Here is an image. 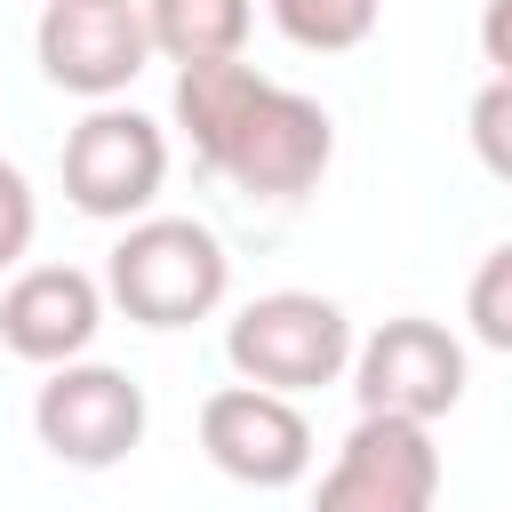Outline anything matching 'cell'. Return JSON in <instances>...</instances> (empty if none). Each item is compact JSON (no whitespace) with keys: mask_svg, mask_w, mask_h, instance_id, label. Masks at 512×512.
I'll return each instance as SVG.
<instances>
[{"mask_svg":"<svg viewBox=\"0 0 512 512\" xmlns=\"http://www.w3.org/2000/svg\"><path fill=\"white\" fill-rule=\"evenodd\" d=\"M200 448L224 480L240 488H296L312 472V424L288 392L264 384H224L200 400Z\"/></svg>","mask_w":512,"mask_h":512,"instance_id":"9","label":"cell"},{"mask_svg":"<svg viewBox=\"0 0 512 512\" xmlns=\"http://www.w3.org/2000/svg\"><path fill=\"white\" fill-rule=\"evenodd\" d=\"M144 24H152V56L208 64V56H240L248 48L256 0H144Z\"/></svg>","mask_w":512,"mask_h":512,"instance_id":"11","label":"cell"},{"mask_svg":"<svg viewBox=\"0 0 512 512\" xmlns=\"http://www.w3.org/2000/svg\"><path fill=\"white\" fill-rule=\"evenodd\" d=\"M104 328V288L80 264H24L0 288V344L32 368H64L96 344Z\"/></svg>","mask_w":512,"mask_h":512,"instance_id":"10","label":"cell"},{"mask_svg":"<svg viewBox=\"0 0 512 512\" xmlns=\"http://www.w3.org/2000/svg\"><path fill=\"white\" fill-rule=\"evenodd\" d=\"M32 56H40V80L64 96H88V104L128 96V80L152 64L144 0H48L32 24Z\"/></svg>","mask_w":512,"mask_h":512,"instance_id":"7","label":"cell"},{"mask_svg":"<svg viewBox=\"0 0 512 512\" xmlns=\"http://www.w3.org/2000/svg\"><path fill=\"white\" fill-rule=\"evenodd\" d=\"M440 504V440L416 416H376L344 432L336 464L312 488V512H432Z\"/></svg>","mask_w":512,"mask_h":512,"instance_id":"6","label":"cell"},{"mask_svg":"<svg viewBox=\"0 0 512 512\" xmlns=\"http://www.w3.org/2000/svg\"><path fill=\"white\" fill-rule=\"evenodd\" d=\"M264 8H272L280 40H296V48H312V56L360 48V40L376 32V16H384V0H264Z\"/></svg>","mask_w":512,"mask_h":512,"instance_id":"12","label":"cell"},{"mask_svg":"<svg viewBox=\"0 0 512 512\" xmlns=\"http://www.w3.org/2000/svg\"><path fill=\"white\" fill-rule=\"evenodd\" d=\"M352 320L336 296L320 288H272V296H248L224 328V360L240 384H264V392H320V384H344L352 376Z\"/></svg>","mask_w":512,"mask_h":512,"instance_id":"3","label":"cell"},{"mask_svg":"<svg viewBox=\"0 0 512 512\" xmlns=\"http://www.w3.org/2000/svg\"><path fill=\"white\" fill-rule=\"evenodd\" d=\"M152 408H144V384L112 360H64L48 368V384L32 392V432L56 464L72 472H112L136 456Z\"/></svg>","mask_w":512,"mask_h":512,"instance_id":"5","label":"cell"},{"mask_svg":"<svg viewBox=\"0 0 512 512\" xmlns=\"http://www.w3.org/2000/svg\"><path fill=\"white\" fill-rule=\"evenodd\" d=\"M480 56L512 80V0H488V8H480Z\"/></svg>","mask_w":512,"mask_h":512,"instance_id":"16","label":"cell"},{"mask_svg":"<svg viewBox=\"0 0 512 512\" xmlns=\"http://www.w3.org/2000/svg\"><path fill=\"white\" fill-rule=\"evenodd\" d=\"M464 320H472V336L488 352H512V240L480 256V272L464 288Z\"/></svg>","mask_w":512,"mask_h":512,"instance_id":"13","label":"cell"},{"mask_svg":"<svg viewBox=\"0 0 512 512\" xmlns=\"http://www.w3.org/2000/svg\"><path fill=\"white\" fill-rule=\"evenodd\" d=\"M160 184H168V128L120 96L88 104V120L64 136V200L96 224H136L152 216Z\"/></svg>","mask_w":512,"mask_h":512,"instance_id":"4","label":"cell"},{"mask_svg":"<svg viewBox=\"0 0 512 512\" xmlns=\"http://www.w3.org/2000/svg\"><path fill=\"white\" fill-rule=\"evenodd\" d=\"M32 232H40V200H32L24 168H16V160H0V272H16V264H24Z\"/></svg>","mask_w":512,"mask_h":512,"instance_id":"15","label":"cell"},{"mask_svg":"<svg viewBox=\"0 0 512 512\" xmlns=\"http://www.w3.org/2000/svg\"><path fill=\"white\" fill-rule=\"evenodd\" d=\"M232 256L200 216H136L104 256V296L136 328H192L224 304Z\"/></svg>","mask_w":512,"mask_h":512,"instance_id":"2","label":"cell"},{"mask_svg":"<svg viewBox=\"0 0 512 512\" xmlns=\"http://www.w3.org/2000/svg\"><path fill=\"white\" fill-rule=\"evenodd\" d=\"M352 392L360 408L376 416H416V424H440L456 400H464V344L424 320V312H400L384 328L360 336L352 352Z\"/></svg>","mask_w":512,"mask_h":512,"instance_id":"8","label":"cell"},{"mask_svg":"<svg viewBox=\"0 0 512 512\" xmlns=\"http://www.w3.org/2000/svg\"><path fill=\"white\" fill-rule=\"evenodd\" d=\"M176 128L208 176H224L248 200H304L336 160V120L320 96L264 80L240 56L176 64Z\"/></svg>","mask_w":512,"mask_h":512,"instance_id":"1","label":"cell"},{"mask_svg":"<svg viewBox=\"0 0 512 512\" xmlns=\"http://www.w3.org/2000/svg\"><path fill=\"white\" fill-rule=\"evenodd\" d=\"M464 128H472V152H480V168H488L496 184H512V80H504V72H488V88L472 96Z\"/></svg>","mask_w":512,"mask_h":512,"instance_id":"14","label":"cell"}]
</instances>
